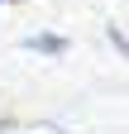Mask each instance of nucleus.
<instances>
[{
	"instance_id": "obj_1",
	"label": "nucleus",
	"mask_w": 129,
	"mask_h": 134,
	"mask_svg": "<svg viewBox=\"0 0 129 134\" xmlns=\"http://www.w3.org/2000/svg\"><path fill=\"white\" fill-rule=\"evenodd\" d=\"M24 48L29 53H43V58H62V53H72V38H62V34H29Z\"/></svg>"
},
{
	"instance_id": "obj_2",
	"label": "nucleus",
	"mask_w": 129,
	"mask_h": 134,
	"mask_svg": "<svg viewBox=\"0 0 129 134\" xmlns=\"http://www.w3.org/2000/svg\"><path fill=\"white\" fill-rule=\"evenodd\" d=\"M105 38L115 43V53H120V58H129V34H124L120 24H110V29H105Z\"/></svg>"
},
{
	"instance_id": "obj_3",
	"label": "nucleus",
	"mask_w": 129,
	"mask_h": 134,
	"mask_svg": "<svg viewBox=\"0 0 129 134\" xmlns=\"http://www.w3.org/2000/svg\"><path fill=\"white\" fill-rule=\"evenodd\" d=\"M0 129H10V120H0Z\"/></svg>"
}]
</instances>
